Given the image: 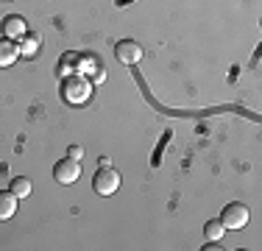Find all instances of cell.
<instances>
[{
    "mask_svg": "<svg viewBox=\"0 0 262 251\" xmlns=\"http://www.w3.org/2000/svg\"><path fill=\"white\" fill-rule=\"evenodd\" d=\"M92 95V81L84 78L81 73H73L67 78H61V98L67 103H84Z\"/></svg>",
    "mask_w": 262,
    "mask_h": 251,
    "instance_id": "obj_1",
    "label": "cell"
},
{
    "mask_svg": "<svg viewBox=\"0 0 262 251\" xmlns=\"http://www.w3.org/2000/svg\"><path fill=\"white\" fill-rule=\"evenodd\" d=\"M92 187H95L98 196H112V193H117V187H120V173L112 165L101 168V171L92 176Z\"/></svg>",
    "mask_w": 262,
    "mask_h": 251,
    "instance_id": "obj_2",
    "label": "cell"
},
{
    "mask_svg": "<svg viewBox=\"0 0 262 251\" xmlns=\"http://www.w3.org/2000/svg\"><path fill=\"white\" fill-rule=\"evenodd\" d=\"M221 223H223V229H243L248 223V206L240 204V201L226 204L221 212Z\"/></svg>",
    "mask_w": 262,
    "mask_h": 251,
    "instance_id": "obj_3",
    "label": "cell"
},
{
    "mask_svg": "<svg viewBox=\"0 0 262 251\" xmlns=\"http://www.w3.org/2000/svg\"><path fill=\"white\" fill-rule=\"evenodd\" d=\"M78 176H81V162L70 159V156H64L53 165V179L59 184H73V181H78Z\"/></svg>",
    "mask_w": 262,
    "mask_h": 251,
    "instance_id": "obj_4",
    "label": "cell"
},
{
    "mask_svg": "<svg viewBox=\"0 0 262 251\" xmlns=\"http://www.w3.org/2000/svg\"><path fill=\"white\" fill-rule=\"evenodd\" d=\"M115 56H117V61H120V65L134 67L137 61L142 59V48L137 45L134 39H123V42H117V45H115Z\"/></svg>",
    "mask_w": 262,
    "mask_h": 251,
    "instance_id": "obj_5",
    "label": "cell"
},
{
    "mask_svg": "<svg viewBox=\"0 0 262 251\" xmlns=\"http://www.w3.org/2000/svg\"><path fill=\"white\" fill-rule=\"evenodd\" d=\"M0 31H3V36H9V39H20L23 34H28V23L23 20L20 14H9L0 23Z\"/></svg>",
    "mask_w": 262,
    "mask_h": 251,
    "instance_id": "obj_6",
    "label": "cell"
},
{
    "mask_svg": "<svg viewBox=\"0 0 262 251\" xmlns=\"http://www.w3.org/2000/svg\"><path fill=\"white\" fill-rule=\"evenodd\" d=\"M17 59H20V48L14 45V39L0 36V67H11Z\"/></svg>",
    "mask_w": 262,
    "mask_h": 251,
    "instance_id": "obj_7",
    "label": "cell"
},
{
    "mask_svg": "<svg viewBox=\"0 0 262 251\" xmlns=\"http://www.w3.org/2000/svg\"><path fill=\"white\" fill-rule=\"evenodd\" d=\"M17 198L11 190H0V221H11L17 212Z\"/></svg>",
    "mask_w": 262,
    "mask_h": 251,
    "instance_id": "obj_8",
    "label": "cell"
},
{
    "mask_svg": "<svg viewBox=\"0 0 262 251\" xmlns=\"http://www.w3.org/2000/svg\"><path fill=\"white\" fill-rule=\"evenodd\" d=\"M17 48H20L23 59H34V56L39 53V36H36V34H23L20 36V45H17Z\"/></svg>",
    "mask_w": 262,
    "mask_h": 251,
    "instance_id": "obj_9",
    "label": "cell"
},
{
    "mask_svg": "<svg viewBox=\"0 0 262 251\" xmlns=\"http://www.w3.org/2000/svg\"><path fill=\"white\" fill-rule=\"evenodd\" d=\"M78 73V53H64L59 59V75L61 78H67V75Z\"/></svg>",
    "mask_w": 262,
    "mask_h": 251,
    "instance_id": "obj_10",
    "label": "cell"
},
{
    "mask_svg": "<svg viewBox=\"0 0 262 251\" xmlns=\"http://www.w3.org/2000/svg\"><path fill=\"white\" fill-rule=\"evenodd\" d=\"M9 190L14 193L17 198H28L34 187H31V179H26V176H14V179H11V187H9Z\"/></svg>",
    "mask_w": 262,
    "mask_h": 251,
    "instance_id": "obj_11",
    "label": "cell"
},
{
    "mask_svg": "<svg viewBox=\"0 0 262 251\" xmlns=\"http://www.w3.org/2000/svg\"><path fill=\"white\" fill-rule=\"evenodd\" d=\"M223 223H221V218H215V221H207V226H204V237H207V243H217V240H223Z\"/></svg>",
    "mask_w": 262,
    "mask_h": 251,
    "instance_id": "obj_12",
    "label": "cell"
},
{
    "mask_svg": "<svg viewBox=\"0 0 262 251\" xmlns=\"http://www.w3.org/2000/svg\"><path fill=\"white\" fill-rule=\"evenodd\" d=\"M98 70H101V67H98V59H95V56H81V53H78V73H81V75H84V73H92V75H95Z\"/></svg>",
    "mask_w": 262,
    "mask_h": 251,
    "instance_id": "obj_13",
    "label": "cell"
},
{
    "mask_svg": "<svg viewBox=\"0 0 262 251\" xmlns=\"http://www.w3.org/2000/svg\"><path fill=\"white\" fill-rule=\"evenodd\" d=\"M67 156H70V159H76V162H81L84 148H81V145H70V148H67Z\"/></svg>",
    "mask_w": 262,
    "mask_h": 251,
    "instance_id": "obj_14",
    "label": "cell"
},
{
    "mask_svg": "<svg viewBox=\"0 0 262 251\" xmlns=\"http://www.w3.org/2000/svg\"><path fill=\"white\" fill-rule=\"evenodd\" d=\"M6 3H9V0H6Z\"/></svg>",
    "mask_w": 262,
    "mask_h": 251,
    "instance_id": "obj_15",
    "label": "cell"
}]
</instances>
